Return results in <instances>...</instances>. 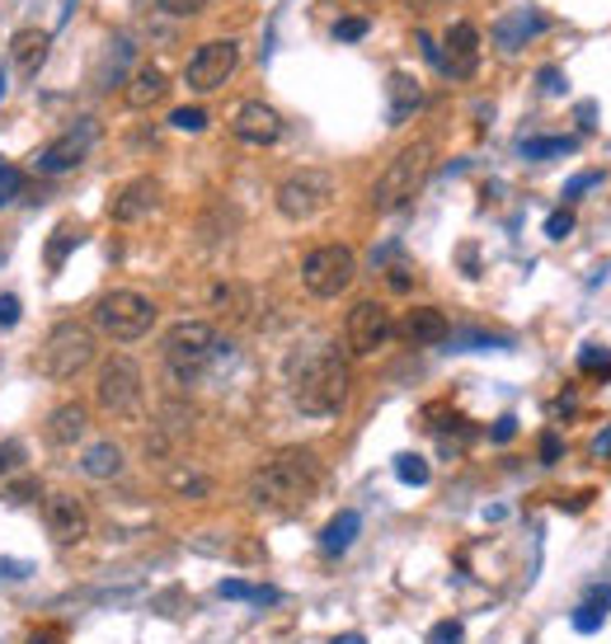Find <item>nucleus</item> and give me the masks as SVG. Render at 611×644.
Masks as SVG:
<instances>
[{"instance_id":"37","label":"nucleus","mask_w":611,"mask_h":644,"mask_svg":"<svg viewBox=\"0 0 611 644\" xmlns=\"http://www.w3.org/2000/svg\"><path fill=\"white\" fill-rule=\"evenodd\" d=\"M461 621H442V626H432V635H428V644H461Z\"/></svg>"},{"instance_id":"19","label":"nucleus","mask_w":611,"mask_h":644,"mask_svg":"<svg viewBox=\"0 0 611 644\" xmlns=\"http://www.w3.org/2000/svg\"><path fill=\"white\" fill-rule=\"evenodd\" d=\"M85 429H90V414H85V405H75V400H71V405L48 414L43 437L52 442V447H75V442L85 437Z\"/></svg>"},{"instance_id":"31","label":"nucleus","mask_w":611,"mask_h":644,"mask_svg":"<svg viewBox=\"0 0 611 644\" xmlns=\"http://www.w3.org/2000/svg\"><path fill=\"white\" fill-rule=\"evenodd\" d=\"M165 14H174V19H193V14H203L212 0H155Z\"/></svg>"},{"instance_id":"26","label":"nucleus","mask_w":611,"mask_h":644,"mask_svg":"<svg viewBox=\"0 0 611 644\" xmlns=\"http://www.w3.org/2000/svg\"><path fill=\"white\" fill-rule=\"evenodd\" d=\"M216 593H222V597H245V602H273V597H278L273 588H254V583H241V578L216 583Z\"/></svg>"},{"instance_id":"15","label":"nucleus","mask_w":611,"mask_h":644,"mask_svg":"<svg viewBox=\"0 0 611 644\" xmlns=\"http://www.w3.org/2000/svg\"><path fill=\"white\" fill-rule=\"evenodd\" d=\"M231 132L241 137L245 147H273L283 137V118L273 104H264V99H245L241 109H235L231 118Z\"/></svg>"},{"instance_id":"40","label":"nucleus","mask_w":611,"mask_h":644,"mask_svg":"<svg viewBox=\"0 0 611 644\" xmlns=\"http://www.w3.org/2000/svg\"><path fill=\"white\" fill-rule=\"evenodd\" d=\"M33 494H38V480H19V485H10L6 499H10V503H29Z\"/></svg>"},{"instance_id":"13","label":"nucleus","mask_w":611,"mask_h":644,"mask_svg":"<svg viewBox=\"0 0 611 644\" xmlns=\"http://www.w3.org/2000/svg\"><path fill=\"white\" fill-rule=\"evenodd\" d=\"M43 522H48V536L57 541V546H81V541L90 536V509L81 503V494H67V490L48 494Z\"/></svg>"},{"instance_id":"35","label":"nucleus","mask_w":611,"mask_h":644,"mask_svg":"<svg viewBox=\"0 0 611 644\" xmlns=\"http://www.w3.org/2000/svg\"><path fill=\"white\" fill-rule=\"evenodd\" d=\"M569 231H574V212H569V208L550 212V221H546V235H550V240H564Z\"/></svg>"},{"instance_id":"9","label":"nucleus","mask_w":611,"mask_h":644,"mask_svg":"<svg viewBox=\"0 0 611 644\" xmlns=\"http://www.w3.org/2000/svg\"><path fill=\"white\" fill-rule=\"evenodd\" d=\"M273 203L287 221H310L334 203V179L325 170H292L273 193Z\"/></svg>"},{"instance_id":"33","label":"nucleus","mask_w":611,"mask_h":644,"mask_svg":"<svg viewBox=\"0 0 611 644\" xmlns=\"http://www.w3.org/2000/svg\"><path fill=\"white\" fill-rule=\"evenodd\" d=\"M19 315H24V301H19L14 292H0V330L19 325Z\"/></svg>"},{"instance_id":"18","label":"nucleus","mask_w":611,"mask_h":644,"mask_svg":"<svg viewBox=\"0 0 611 644\" xmlns=\"http://www.w3.org/2000/svg\"><path fill=\"white\" fill-rule=\"evenodd\" d=\"M48 52H52V33L48 29H19L14 43H10V62L24 76H38L43 62H48Z\"/></svg>"},{"instance_id":"36","label":"nucleus","mask_w":611,"mask_h":644,"mask_svg":"<svg viewBox=\"0 0 611 644\" xmlns=\"http://www.w3.org/2000/svg\"><path fill=\"white\" fill-rule=\"evenodd\" d=\"M334 38H339V43H353V38H367V19H339V24H334Z\"/></svg>"},{"instance_id":"43","label":"nucleus","mask_w":611,"mask_h":644,"mask_svg":"<svg viewBox=\"0 0 611 644\" xmlns=\"http://www.w3.org/2000/svg\"><path fill=\"white\" fill-rule=\"evenodd\" d=\"M593 456H602V461H611V424L593 437Z\"/></svg>"},{"instance_id":"16","label":"nucleus","mask_w":611,"mask_h":644,"mask_svg":"<svg viewBox=\"0 0 611 644\" xmlns=\"http://www.w3.org/2000/svg\"><path fill=\"white\" fill-rule=\"evenodd\" d=\"M155 208H161V184H155L151 174H142V179H128V184L113 193V203H109V212H113L118 227H132V221H146Z\"/></svg>"},{"instance_id":"41","label":"nucleus","mask_w":611,"mask_h":644,"mask_svg":"<svg viewBox=\"0 0 611 644\" xmlns=\"http://www.w3.org/2000/svg\"><path fill=\"white\" fill-rule=\"evenodd\" d=\"M512 433H518V419H499V424L489 429V437H495V442H508Z\"/></svg>"},{"instance_id":"27","label":"nucleus","mask_w":611,"mask_h":644,"mask_svg":"<svg viewBox=\"0 0 611 644\" xmlns=\"http://www.w3.org/2000/svg\"><path fill=\"white\" fill-rule=\"evenodd\" d=\"M396 475L405 480V485H428V461L405 452V456H396Z\"/></svg>"},{"instance_id":"23","label":"nucleus","mask_w":611,"mask_h":644,"mask_svg":"<svg viewBox=\"0 0 611 644\" xmlns=\"http://www.w3.org/2000/svg\"><path fill=\"white\" fill-rule=\"evenodd\" d=\"M165 485H170V494H180V499H207L216 485H212V475L207 471H198V466H165Z\"/></svg>"},{"instance_id":"6","label":"nucleus","mask_w":611,"mask_h":644,"mask_svg":"<svg viewBox=\"0 0 611 644\" xmlns=\"http://www.w3.org/2000/svg\"><path fill=\"white\" fill-rule=\"evenodd\" d=\"M94 353H100L94 330L81 325V320H62V325H52V334L43 339L38 368H43V376H52V381H71V376H81L90 368Z\"/></svg>"},{"instance_id":"24","label":"nucleus","mask_w":611,"mask_h":644,"mask_svg":"<svg viewBox=\"0 0 611 644\" xmlns=\"http://www.w3.org/2000/svg\"><path fill=\"white\" fill-rule=\"evenodd\" d=\"M358 527H363V517L353 513V509H344L339 517H329V527H325V536H320V551H325V555H344V551L353 546V536H358Z\"/></svg>"},{"instance_id":"2","label":"nucleus","mask_w":611,"mask_h":644,"mask_svg":"<svg viewBox=\"0 0 611 644\" xmlns=\"http://www.w3.org/2000/svg\"><path fill=\"white\" fill-rule=\"evenodd\" d=\"M315 490H320V456L310 447L273 452L264 466H254V475H250V503L264 513H278V517L302 513L315 499Z\"/></svg>"},{"instance_id":"45","label":"nucleus","mask_w":611,"mask_h":644,"mask_svg":"<svg viewBox=\"0 0 611 644\" xmlns=\"http://www.w3.org/2000/svg\"><path fill=\"white\" fill-rule=\"evenodd\" d=\"M593 179H598V174H579V179H569V189H564V198H569V203H574V198H579L588 184H593Z\"/></svg>"},{"instance_id":"4","label":"nucleus","mask_w":611,"mask_h":644,"mask_svg":"<svg viewBox=\"0 0 611 644\" xmlns=\"http://www.w3.org/2000/svg\"><path fill=\"white\" fill-rule=\"evenodd\" d=\"M94 330L109 334L113 344H136V339H146L155 330V301L132 288L104 292L94 301Z\"/></svg>"},{"instance_id":"47","label":"nucleus","mask_w":611,"mask_h":644,"mask_svg":"<svg viewBox=\"0 0 611 644\" xmlns=\"http://www.w3.org/2000/svg\"><path fill=\"white\" fill-rule=\"evenodd\" d=\"M334 644H367V640H363V635H339Z\"/></svg>"},{"instance_id":"5","label":"nucleus","mask_w":611,"mask_h":644,"mask_svg":"<svg viewBox=\"0 0 611 644\" xmlns=\"http://www.w3.org/2000/svg\"><path fill=\"white\" fill-rule=\"evenodd\" d=\"M428 170H432V147L428 142H409L400 155H390V165L381 170L377 184H371V208H377V212L405 208L409 198L424 189Z\"/></svg>"},{"instance_id":"28","label":"nucleus","mask_w":611,"mask_h":644,"mask_svg":"<svg viewBox=\"0 0 611 644\" xmlns=\"http://www.w3.org/2000/svg\"><path fill=\"white\" fill-rule=\"evenodd\" d=\"M579 368H583L588 376H602V381H607V376H611V353L598 349V344H593V349H583V353H579Z\"/></svg>"},{"instance_id":"11","label":"nucleus","mask_w":611,"mask_h":644,"mask_svg":"<svg viewBox=\"0 0 611 644\" xmlns=\"http://www.w3.org/2000/svg\"><path fill=\"white\" fill-rule=\"evenodd\" d=\"M235 62H241V48H235L231 38H216V43H203L198 52L189 57V67H184V85H189V90H198V94L222 90L226 80L235 76Z\"/></svg>"},{"instance_id":"21","label":"nucleus","mask_w":611,"mask_h":644,"mask_svg":"<svg viewBox=\"0 0 611 644\" xmlns=\"http://www.w3.org/2000/svg\"><path fill=\"white\" fill-rule=\"evenodd\" d=\"M118 471H123V447H118V442L100 437V442H90V447L81 452V475H90V480H113Z\"/></svg>"},{"instance_id":"44","label":"nucleus","mask_w":611,"mask_h":644,"mask_svg":"<svg viewBox=\"0 0 611 644\" xmlns=\"http://www.w3.org/2000/svg\"><path fill=\"white\" fill-rule=\"evenodd\" d=\"M541 90H550V94H560V90H564V76H560L556 67H550V71H541Z\"/></svg>"},{"instance_id":"17","label":"nucleus","mask_w":611,"mask_h":644,"mask_svg":"<svg viewBox=\"0 0 611 644\" xmlns=\"http://www.w3.org/2000/svg\"><path fill=\"white\" fill-rule=\"evenodd\" d=\"M400 334L409 339V344H419V349L447 344V315H442L438 306H414V311H405V320H400Z\"/></svg>"},{"instance_id":"34","label":"nucleus","mask_w":611,"mask_h":644,"mask_svg":"<svg viewBox=\"0 0 611 644\" xmlns=\"http://www.w3.org/2000/svg\"><path fill=\"white\" fill-rule=\"evenodd\" d=\"M24 466V447L19 442H0V475H14Z\"/></svg>"},{"instance_id":"39","label":"nucleus","mask_w":611,"mask_h":644,"mask_svg":"<svg viewBox=\"0 0 611 644\" xmlns=\"http://www.w3.org/2000/svg\"><path fill=\"white\" fill-rule=\"evenodd\" d=\"M569 142H564V137H560V142H550V137H546V142H522V151L531 155V160H541V155H550V151H564Z\"/></svg>"},{"instance_id":"29","label":"nucleus","mask_w":611,"mask_h":644,"mask_svg":"<svg viewBox=\"0 0 611 644\" xmlns=\"http://www.w3.org/2000/svg\"><path fill=\"white\" fill-rule=\"evenodd\" d=\"M19 184H24V174H19L10 160H0V208H10L19 198Z\"/></svg>"},{"instance_id":"30","label":"nucleus","mask_w":611,"mask_h":644,"mask_svg":"<svg viewBox=\"0 0 611 644\" xmlns=\"http://www.w3.org/2000/svg\"><path fill=\"white\" fill-rule=\"evenodd\" d=\"M71 250H75V231H62V235H57V240H48V269H52V273H57V269H62Z\"/></svg>"},{"instance_id":"42","label":"nucleus","mask_w":611,"mask_h":644,"mask_svg":"<svg viewBox=\"0 0 611 644\" xmlns=\"http://www.w3.org/2000/svg\"><path fill=\"white\" fill-rule=\"evenodd\" d=\"M583 607H593L598 616H607V607H611V588H598L593 597H588V602H583Z\"/></svg>"},{"instance_id":"3","label":"nucleus","mask_w":611,"mask_h":644,"mask_svg":"<svg viewBox=\"0 0 611 644\" xmlns=\"http://www.w3.org/2000/svg\"><path fill=\"white\" fill-rule=\"evenodd\" d=\"M222 358V334H216L207 320H180L165 334V372L180 381V386H193L203 381V372Z\"/></svg>"},{"instance_id":"14","label":"nucleus","mask_w":611,"mask_h":644,"mask_svg":"<svg viewBox=\"0 0 611 644\" xmlns=\"http://www.w3.org/2000/svg\"><path fill=\"white\" fill-rule=\"evenodd\" d=\"M480 67V29L476 24H451L447 38H442V48H438V71L451 76V80H470Z\"/></svg>"},{"instance_id":"22","label":"nucleus","mask_w":611,"mask_h":644,"mask_svg":"<svg viewBox=\"0 0 611 644\" xmlns=\"http://www.w3.org/2000/svg\"><path fill=\"white\" fill-rule=\"evenodd\" d=\"M419 109H424V85L409 71H396L390 76V123H405Z\"/></svg>"},{"instance_id":"10","label":"nucleus","mask_w":611,"mask_h":644,"mask_svg":"<svg viewBox=\"0 0 611 644\" xmlns=\"http://www.w3.org/2000/svg\"><path fill=\"white\" fill-rule=\"evenodd\" d=\"M94 147H100V123H94V118H75L62 137H52V142L38 151L33 170L38 174H67V170L81 165Z\"/></svg>"},{"instance_id":"1","label":"nucleus","mask_w":611,"mask_h":644,"mask_svg":"<svg viewBox=\"0 0 611 644\" xmlns=\"http://www.w3.org/2000/svg\"><path fill=\"white\" fill-rule=\"evenodd\" d=\"M353 386V372H348V349L339 344H315L297 349L287 362V391H292V405H297L306 419H329L344 410Z\"/></svg>"},{"instance_id":"12","label":"nucleus","mask_w":611,"mask_h":644,"mask_svg":"<svg viewBox=\"0 0 611 644\" xmlns=\"http://www.w3.org/2000/svg\"><path fill=\"white\" fill-rule=\"evenodd\" d=\"M390 311L381 306V301H358V306L348 311L344 320V349L353 358H371V353H381L386 349V339H390Z\"/></svg>"},{"instance_id":"25","label":"nucleus","mask_w":611,"mask_h":644,"mask_svg":"<svg viewBox=\"0 0 611 644\" xmlns=\"http://www.w3.org/2000/svg\"><path fill=\"white\" fill-rule=\"evenodd\" d=\"M537 29H546V19L531 14V10H518L512 19H499V48L503 52H518L527 43V33H537Z\"/></svg>"},{"instance_id":"48","label":"nucleus","mask_w":611,"mask_h":644,"mask_svg":"<svg viewBox=\"0 0 611 644\" xmlns=\"http://www.w3.org/2000/svg\"><path fill=\"white\" fill-rule=\"evenodd\" d=\"M33 644H57V635H33Z\"/></svg>"},{"instance_id":"46","label":"nucleus","mask_w":611,"mask_h":644,"mask_svg":"<svg viewBox=\"0 0 611 644\" xmlns=\"http://www.w3.org/2000/svg\"><path fill=\"white\" fill-rule=\"evenodd\" d=\"M390 288H396V292H409V288H414V278L405 273V264H400L396 273H390Z\"/></svg>"},{"instance_id":"7","label":"nucleus","mask_w":611,"mask_h":644,"mask_svg":"<svg viewBox=\"0 0 611 644\" xmlns=\"http://www.w3.org/2000/svg\"><path fill=\"white\" fill-rule=\"evenodd\" d=\"M94 395H100L104 414H113V419H142V405H146V376H142V362L128 358V353L104 358V368H100V386H94Z\"/></svg>"},{"instance_id":"38","label":"nucleus","mask_w":611,"mask_h":644,"mask_svg":"<svg viewBox=\"0 0 611 644\" xmlns=\"http://www.w3.org/2000/svg\"><path fill=\"white\" fill-rule=\"evenodd\" d=\"M560 456H564V442H560L556 433H546V437H541V461H546V466H556Z\"/></svg>"},{"instance_id":"20","label":"nucleus","mask_w":611,"mask_h":644,"mask_svg":"<svg viewBox=\"0 0 611 644\" xmlns=\"http://www.w3.org/2000/svg\"><path fill=\"white\" fill-rule=\"evenodd\" d=\"M165 90H170V76L155 67V62L136 67V71L128 76V104H132V109H155V104L165 99Z\"/></svg>"},{"instance_id":"32","label":"nucleus","mask_w":611,"mask_h":644,"mask_svg":"<svg viewBox=\"0 0 611 644\" xmlns=\"http://www.w3.org/2000/svg\"><path fill=\"white\" fill-rule=\"evenodd\" d=\"M170 123L180 128V132H203V128H207V113H203V109H174Z\"/></svg>"},{"instance_id":"8","label":"nucleus","mask_w":611,"mask_h":644,"mask_svg":"<svg viewBox=\"0 0 611 644\" xmlns=\"http://www.w3.org/2000/svg\"><path fill=\"white\" fill-rule=\"evenodd\" d=\"M353 278H358V259H353L348 245H315L306 259H302V283L310 296H344L353 288Z\"/></svg>"}]
</instances>
